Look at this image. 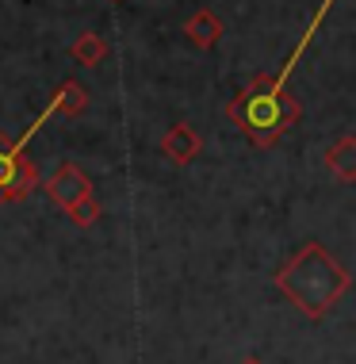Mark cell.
I'll list each match as a JSON object with an SVG mask.
<instances>
[{
	"label": "cell",
	"instance_id": "cell-1",
	"mask_svg": "<svg viewBox=\"0 0 356 364\" xmlns=\"http://www.w3.org/2000/svg\"><path fill=\"white\" fill-rule=\"evenodd\" d=\"M330 4H333V0H322V8L314 12L311 27L303 31L299 46L291 50V58L284 62L280 73H261V77H253V81L245 85L230 104H226V119H230L253 146H261V150L276 146L295 123L303 119V104L288 92V77H291L295 65H299L303 50L314 43V31L322 27V19H325V12H330Z\"/></svg>",
	"mask_w": 356,
	"mask_h": 364
},
{
	"label": "cell",
	"instance_id": "cell-2",
	"mask_svg": "<svg viewBox=\"0 0 356 364\" xmlns=\"http://www.w3.org/2000/svg\"><path fill=\"white\" fill-rule=\"evenodd\" d=\"M349 269L325 250L322 242H303L299 253L276 272V288L288 295L291 307H299L311 322H322L349 291Z\"/></svg>",
	"mask_w": 356,
	"mask_h": 364
},
{
	"label": "cell",
	"instance_id": "cell-3",
	"mask_svg": "<svg viewBox=\"0 0 356 364\" xmlns=\"http://www.w3.org/2000/svg\"><path fill=\"white\" fill-rule=\"evenodd\" d=\"M23 150L27 146H19L16 139L0 134V203H16L43 184L38 181V165Z\"/></svg>",
	"mask_w": 356,
	"mask_h": 364
},
{
	"label": "cell",
	"instance_id": "cell-4",
	"mask_svg": "<svg viewBox=\"0 0 356 364\" xmlns=\"http://www.w3.org/2000/svg\"><path fill=\"white\" fill-rule=\"evenodd\" d=\"M43 188H46V196H50L54 208L69 211V208H77V203H85L88 196H92V181H88V173L81 169V165L62 161V165H58V173L43 184Z\"/></svg>",
	"mask_w": 356,
	"mask_h": 364
},
{
	"label": "cell",
	"instance_id": "cell-5",
	"mask_svg": "<svg viewBox=\"0 0 356 364\" xmlns=\"http://www.w3.org/2000/svg\"><path fill=\"white\" fill-rule=\"evenodd\" d=\"M85 107H88V92H85V85L69 77V81H62V85H58V92L50 96V104H46V112H43V115H38V119L31 123V131H27L23 139H16V142H19V146H27V142H31V134H35V131H38V127H43L46 119H50L54 112H62V115H81Z\"/></svg>",
	"mask_w": 356,
	"mask_h": 364
},
{
	"label": "cell",
	"instance_id": "cell-6",
	"mask_svg": "<svg viewBox=\"0 0 356 364\" xmlns=\"http://www.w3.org/2000/svg\"><path fill=\"white\" fill-rule=\"evenodd\" d=\"M161 154L169 157L173 165H192L195 154H200V134L192 131L188 123H173L161 139Z\"/></svg>",
	"mask_w": 356,
	"mask_h": 364
},
{
	"label": "cell",
	"instance_id": "cell-7",
	"mask_svg": "<svg viewBox=\"0 0 356 364\" xmlns=\"http://www.w3.org/2000/svg\"><path fill=\"white\" fill-rule=\"evenodd\" d=\"M184 35L192 46H200V50H211V46L222 43V19L215 12H207V8H200L192 19L184 23Z\"/></svg>",
	"mask_w": 356,
	"mask_h": 364
},
{
	"label": "cell",
	"instance_id": "cell-8",
	"mask_svg": "<svg viewBox=\"0 0 356 364\" xmlns=\"http://www.w3.org/2000/svg\"><path fill=\"white\" fill-rule=\"evenodd\" d=\"M325 169H330L333 176H341L345 184L356 181V139H352V134H345L338 146L325 150Z\"/></svg>",
	"mask_w": 356,
	"mask_h": 364
},
{
	"label": "cell",
	"instance_id": "cell-9",
	"mask_svg": "<svg viewBox=\"0 0 356 364\" xmlns=\"http://www.w3.org/2000/svg\"><path fill=\"white\" fill-rule=\"evenodd\" d=\"M69 54H73V62H81V65H100L107 58V43L96 31H85L73 46H69Z\"/></svg>",
	"mask_w": 356,
	"mask_h": 364
},
{
	"label": "cell",
	"instance_id": "cell-10",
	"mask_svg": "<svg viewBox=\"0 0 356 364\" xmlns=\"http://www.w3.org/2000/svg\"><path fill=\"white\" fill-rule=\"evenodd\" d=\"M69 223L77 226V230H88V226H96V219H100V203H96V196H88L85 203H77V208H69Z\"/></svg>",
	"mask_w": 356,
	"mask_h": 364
},
{
	"label": "cell",
	"instance_id": "cell-11",
	"mask_svg": "<svg viewBox=\"0 0 356 364\" xmlns=\"http://www.w3.org/2000/svg\"><path fill=\"white\" fill-rule=\"evenodd\" d=\"M242 364H264V360H261V357H245Z\"/></svg>",
	"mask_w": 356,
	"mask_h": 364
},
{
	"label": "cell",
	"instance_id": "cell-12",
	"mask_svg": "<svg viewBox=\"0 0 356 364\" xmlns=\"http://www.w3.org/2000/svg\"><path fill=\"white\" fill-rule=\"evenodd\" d=\"M107 4H123V0H107Z\"/></svg>",
	"mask_w": 356,
	"mask_h": 364
}]
</instances>
